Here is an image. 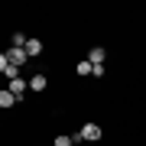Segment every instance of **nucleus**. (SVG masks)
<instances>
[{"label":"nucleus","instance_id":"f257e3e1","mask_svg":"<svg viewBox=\"0 0 146 146\" xmlns=\"http://www.w3.org/2000/svg\"><path fill=\"white\" fill-rule=\"evenodd\" d=\"M101 140V127L98 123H84L78 133H75V143H98Z\"/></svg>","mask_w":146,"mask_h":146},{"label":"nucleus","instance_id":"f03ea898","mask_svg":"<svg viewBox=\"0 0 146 146\" xmlns=\"http://www.w3.org/2000/svg\"><path fill=\"white\" fill-rule=\"evenodd\" d=\"M3 55H7V62H13L16 68H23V65H26V62H33V58L26 55V49H13V46H10V49H7V52H3Z\"/></svg>","mask_w":146,"mask_h":146},{"label":"nucleus","instance_id":"7ed1b4c3","mask_svg":"<svg viewBox=\"0 0 146 146\" xmlns=\"http://www.w3.org/2000/svg\"><path fill=\"white\" fill-rule=\"evenodd\" d=\"M0 72H3L10 81H13V78H20V68H16L13 62H7V55H0Z\"/></svg>","mask_w":146,"mask_h":146},{"label":"nucleus","instance_id":"20e7f679","mask_svg":"<svg viewBox=\"0 0 146 146\" xmlns=\"http://www.w3.org/2000/svg\"><path fill=\"white\" fill-rule=\"evenodd\" d=\"M42 49H46V46H42V39H36V36H33V39L26 42V55H29V58H36V55H42Z\"/></svg>","mask_w":146,"mask_h":146},{"label":"nucleus","instance_id":"39448f33","mask_svg":"<svg viewBox=\"0 0 146 146\" xmlns=\"http://www.w3.org/2000/svg\"><path fill=\"white\" fill-rule=\"evenodd\" d=\"M104 58H107V49L94 46V49H91V55H88V62H91V65H104Z\"/></svg>","mask_w":146,"mask_h":146},{"label":"nucleus","instance_id":"423d86ee","mask_svg":"<svg viewBox=\"0 0 146 146\" xmlns=\"http://www.w3.org/2000/svg\"><path fill=\"white\" fill-rule=\"evenodd\" d=\"M26 88H29V81H23V78H13V81H10V88H7V91H13L16 98H23V94H26Z\"/></svg>","mask_w":146,"mask_h":146},{"label":"nucleus","instance_id":"0eeeda50","mask_svg":"<svg viewBox=\"0 0 146 146\" xmlns=\"http://www.w3.org/2000/svg\"><path fill=\"white\" fill-rule=\"evenodd\" d=\"M16 101H20V98H16L13 91H0V107H3V110H10Z\"/></svg>","mask_w":146,"mask_h":146},{"label":"nucleus","instance_id":"6e6552de","mask_svg":"<svg viewBox=\"0 0 146 146\" xmlns=\"http://www.w3.org/2000/svg\"><path fill=\"white\" fill-rule=\"evenodd\" d=\"M29 39H33V36H26V33H13V36H10V46H13V49H26Z\"/></svg>","mask_w":146,"mask_h":146},{"label":"nucleus","instance_id":"1a4fd4ad","mask_svg":"<svg viewBox=\"0 0 146 146\" xmlns=\"http://www.w3.org/2000/svg\"><path fill=\"white\" fill-rule=\"evenodd\" d=\"M46 84H49L46 75H33V78H29V88L33 91H46Z\"/></svg>","mask_w":146,"mask_h":146},{"label":"nucleus","instance_id":"9d476101","mask_svg":"<svg viewBox=\"0 0 146 146\" xmlns=\"http://www.w3.org/2000/svg\"><path fill=\"white\" fill-rule=\"evenodd\" d=\"M75 72L84 78V75H94V65H91V62H78V65H75Z\"/></svg>","mask_w":146,"mask_h":146},{"label":"nucleus","instance_id":"9b49d317","mask_svg":"<svg viewBox=\"0 0 146 146\" xmlns=\"http://www.w3.org/2000/svg\"><path fill=\"white\" fill-rule=\"evenodd\" d=\"M52 143H55V146H72V143H75V136H65V133H58Z\"/></svg>","mask_w":146,"mask_h":146}]
</instances>
